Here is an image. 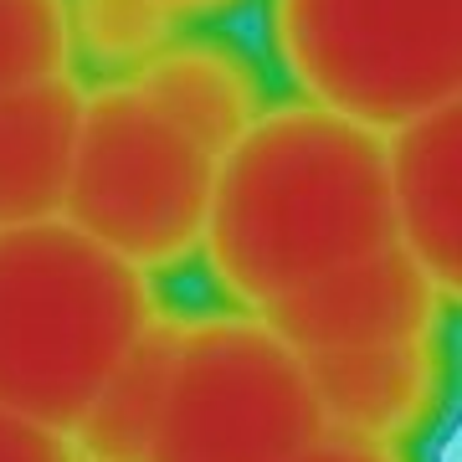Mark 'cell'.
<instances>
[{"label":"cell","instance_id":"5b68a950","mask_svg":"<svg viewBox=\"0 0 462 462\" xmlns=\"http://www.w3.org/2000/svg\"><path fill=\"white\" fill-rule=\"evenodd\" d=\"M324 437L303 360L247 309L185 314L144 462H288Z\"/></svg>","mask_w":462,"mask_h":462},{"label":"cell","instance_id":"9a60e30c","mask_svg":"<svg viewBox=\"0 0 462 462\" xmlns=\"http://www.w3.org/2000/svg\"><path fill=\"white\" fill-rule=\"evenodd\" d=\"M288 462H406V457H401V447H370V442H355V437L324 431L319 442H309Z\"/></svg>","mask_w":462,"mask_h":462},{"label":"cell","instance_id":"5bb4252c","mask_svg":"<svg viewBox=\"0 0 462 462\" xmlns=\"http://www.w3.org/2000/svg\"><path fill=\"white\" fill-rule=\"evenodd\" d=\"M0 462H78L67 437L57 431H42L21 416L0 411Z\"/></svg>","mask_w":462,"mask_h":462},{"label":"cell","instance_id":"8fae6325","mask_svg":"<svg viewBox=\"0 0 462 462\" xmlns=\"http://www.w3.org/2000/svg\"><path fill=\"white\" fill-rule=\"evenodd\" d=\"M180 329L185 314L160 309L134 334V345L114 360V370L103 375V385L67 431V447L78 462H144L149 437H154L160 411H165Z\"/></svg>","mask_w":462,"mask_h":462},{"label":"cell","instance_id":"8992f818","mask_svg":"<svg viewBox=\"0 0 462 462\" xmlns=\"http://www.w3.org/2000/svg\"><path fill=\"white\" fill-rule=\"evenodd\" d=\"M452 309L457 303L396 242H385V247L349 257V263L319 273L314 282L293 288L263 319L293 355H324V349L396 345V339L442 334Z\"/></svg>","mask_w":462,"mask_h":462},{"label":"cell","instance_id":"4fadbf2b","mask_svg":"<svg viewBox=\"0 0 462 462\" xmlns=\"http://www.w3.org/2000/svg\"><path fill=\"white\" fill-rule=\"evenodd\" d=\"M72 72L67 0H0V93Z\"/></svg>","mask_w":462,"mask_h":462},{"label":"cell","instance_id":"2e32d148","mask_svg":"<svg viewBox=\"0 0 462 462\" xmlns=\"http://www.w3.org/2000/svg\"><path fill=\"white\" fill-rule=\"evenodd\" d=\"M175 21H196V16H221L231 5H242V0H160Z\"/></svg>","mask_w":462,"mask_h":462},{"label":"cell","instance_id":"277c9868","mask_svg":"<svg viewBox=\"0 0 462 462\" xmlns=\"http://www.w3.org/2000/svg\"><path fill=\"white\" fill-rule=\"evenodd\" d=\"M267 36L298 98L370 134L462 103V0H267Z\"/></svg>","mask_w":462,"mask_h":462},{"label":"cell","instance_id":"52a82bcc","mask_svg":"<svg viewBox=\"0 0 462 462\" xmlns=\"http://www.w3.org/2000/svg\"><path fill=\"white\" fill-rule=\"evenodd\" d=\"M298 360L314 385L324 431L370 447L411 442L447 391L442 334L396 339V345L324 349V355H298Z\"/></svg>","mask_w":462,"mask_h":462},{"label":"cell","instance_id":"6da1fadb","mask_svg":"<svg viewBox=\"0 0 462 462\" xmlns=\"http://www.w3.org/2000/svg\"><path fill=\"white\" fill-rule=\"evenodd\" d=\"M385 242V134L319 103H263L216 165L200 257L231 309L267 314L293 288Z\"/></svg>","mask_w":462,"mask_h":462},{"label":"cell","instance_id":"ba28073f","mask_svg":"<svg viewBox=\"0 0 462 462\" xmlns=\"http://www.w3.org/2000/svg\"><path fill=\"white\" fill-rule=\"evenodd\" d=\"M391 242L442 288L462 293V103L385 134Z\"/></svg>","mask_w":462,"mask_h":462},{"label":"cell","instance_id":"3957f363","mask_svg":"<svg viewBox=\"0 0 462 462\" xmlns=\"http://www.w3.org/2000/svg\"><path fill=\"white\" fill-rule=\"evenodd\" d=\"M216 165L211 149L160 114L129 78H98L83 88L57 216L149 278L180 273L200 257Z\"/></svg>","mask_w":462,"mask_h":462},{"label":"cell","instance_id":"9c48e42d","mask_svg":"<svg viewBox=\"0 0 462 462\" xmlns=\"http://www.w3.org/2000/svg\"><path fill=\"white\" fill-rule=\"evenodd\" d=\"M129 83L216 160L263 114L257 67L221 36H175L139 72H129Z\"/></svg>","mask_w":462,"mask_h":462},{"label":"cell","instance_id":"7c38bea8","mask_svg":"<svg viewBox=\"0 0 462 462\" xmlns=\"http://www.w3.org/2000/svg\"><path fill=\"white\" fill-rule=\"evenodd\" d=\"M180 21L160 0H67L72 62L98 67V78H129L175 42Z\"/></svg>","mask_w":462,"mask_h":462},{"label":"cell","instance_id":"7a4b0ae2","mask_svg":"<svg viewBox=\"0 0 462 462\" xmlns=\"http://www.w3.org/2000/svg\"><path fill=\"white\" fill-rule=\"evenodd\" d=\"M154 314V278L62 216L0 226V411L67 437Z\"/></svg>","mask_w":462,"mask_h":462},{"label":"cell","instance_id":"30bf717a","mask_svg":"<svg viewBox=\"0 0 462 462\" xmlns=\"http://www.w3.org/2000/svg\"><path fill=\"white\" fill-rule=\"evenodd\" d=\"M78 114V72L0 93V226H26L62 211Z\"/></svg>","mask_w":462,"mask_h":462}]
</instances>
